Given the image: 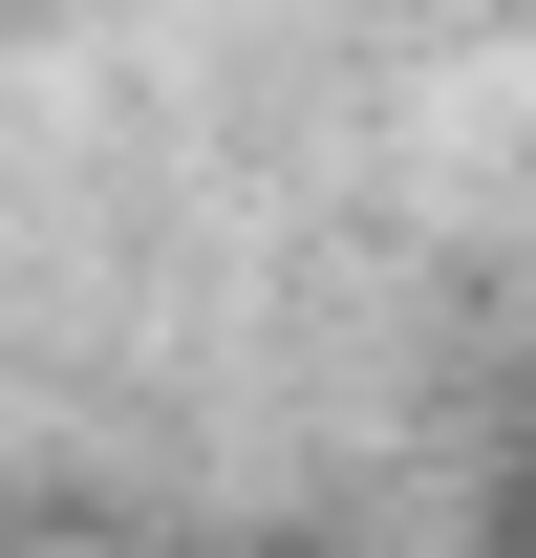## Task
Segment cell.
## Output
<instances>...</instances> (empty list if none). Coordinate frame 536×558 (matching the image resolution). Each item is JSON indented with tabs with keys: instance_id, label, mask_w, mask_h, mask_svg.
I'll return each instance as SVG.
<instances>
[{
	"instance_id": "1",
	"label": "cell",
	"mask_w": 536,
	"mask_h": 558,
	"mask_svg": "<svg viewBox=\"0 0 536 558\" xmlns=\"http://www.w3.org/2000/svg\"><path fill=\"white\" fill-rule=\"evenodd\" d=\"M172 558H322V537H301V515H258V537H172Z\"/></svg>"
},
{
	"instance_id": "2",
	"label": "cell",
	"mask_w": 536,
	"mask_h": 558,
	"mask_svg": "<svg viewBox=\"0 0 536 558\" xmlns=\"http://www.w3.org/2000/svg\"><path fill=\"white\" fill-rule=\"evenodd\" d=\"M0 558H22V515H0Z\"/></svg>"
}]
</instances>
